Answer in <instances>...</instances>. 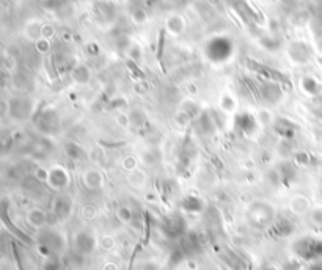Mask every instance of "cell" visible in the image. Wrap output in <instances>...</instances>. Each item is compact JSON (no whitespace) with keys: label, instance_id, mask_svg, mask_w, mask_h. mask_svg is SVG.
Wrapping results in <instances>:
<instances>
[{"label":"cell","instance_id":"6da1fadb","mask_svg":"<svg viewBox=\"0 0 322 270\" xmlns=\"http://www.w3.org/2000/svg\"><path fill=\"white\" fill-rule=\"evenodd\" d=\"M293 248L299 258L307 259V261H315V259L322 256V241L318 237L307 236L299 239L293 245Z\"/></svg>","mask_w":322,"mask_h":270},{"label":"cell","instance_id":"7a4b0ae2","mask_svg":"<svg viewBox=\"0 0 322 270\" xmlns=\"http://www.w3.org/2000/svg\"><path fill=\"white\" fill-rule=\"evenodd\" d=\"M96 239L95 236H93L90 231H79L76 236H74V247H76V250L79 253H91L93 250H95V247H96Z\"/></svg>","mask_w":322,"mask_h":270},{"label":"cell","instance_id":"3957f363","mask_svg":"<svg viewBox=\"0 0 322 270\" xmlns=\"http://www.w3.org/2000/svg\"><path fill=\"white\" fill-rule=\"evenodd\" d=\"M256 123H258L256 118L250 115V113H239L236 117V129L241 134L250 135L256 129Z\"/></svg>","mask_w":322,"mask_h":270},{"label":"cell","instance_id":"277c9868","mask_svg":"<svg viewBox=\"0 0 322 270\" xmlns=\"http://www.w3.org/2000/svg\"><path fill=\"white\" fill-rule=\"evenodd\" d=\"M82 182L88 190H99L104 185V176L98 170H87L82 174Z\"/></svg>","mask_w":322,"mask_h":270},{"label":"cell","instance_id":"5b68a950","mask_svg":"<svg viewBox=\"0 0 322 270\" xmlns=\"http://www.w3.org/2000/svg\"><path fill=\"white\" fill-rule=\"evenodd\" d=\"M49 178H50V184L54 189H65V187L69 184V174L66 173L65 168H60V167L52 170Z\"/></svg>","mask_w":322,"mask_h":270},{"label":"cell","instance_id":"8992f818","mask_svg":"<svg viewBox=\"0 0 322 270\" xmlns=\"http://www.w3.org/2000/svg\"><path fill=\"white\" fill-rule=\"evenodd\" d=\"M182 209L185 212H190V214H198L201 212L203 209V201L200 196H193V195H189V196H185V198L182 200Z\"/></svg>","mask_w":322,"mask_h":270},{"label":"cell","instance_id":"52a82bcc","mask_svg":"<svg viewBox=\"0 0 322 270\" xmlns=\"http://www.w3.org/2000/svg\"><path fill=\"white\" fill-rule=\"evenodd\" d=\"M71 211H72V200L69 196H60L55 201V212L60 217H66L71 214Z\"/></svg>","mask_w":322,"mask_h":270},{"label":"cell","instance_id":"ba28073f","mask_svg":"<svg viewBox=\"0 0 322 270\" xmlns=\"http://www.w3.org/2000/svg\"><path fill=\"white\" fill-rule=\"evenodd\" d=\"M129 184L134 187V189H143L145 184H147V174L140 170H136L129 173V178H128Z\"/></svg>","mask_w":322,"mask_h":270},{"label":"cell","instance_id":"9c48e42d","mask_svg":"<svg viewBox=\"0 0 322 270\" xmlns=\"http://www.w3.org/2000/svg\"><path fill=\"white\" fill-rule=\"evenodd\" d=\"M66 152H68L69 157L74 159V160H80V159H84L87 155V151L84 148L79 146L77 143H72V141H69L66 144Z\"/></svg>","mask_w":322,"mask_h":270},{"label":"cell","instance_id":"30bf717a","mask_svg":"<svg viewBox=\"0 0 322 270\" xmlns=\"http://www.w3.org/2000/svg\"><path fill=\"white\" fill-rule=\"evenodd\" d=\"M137 165H139V159L137 157H134V155H128V157H124L123 159V168L132 173V171H136L137 170Z\"/></svg>","mask_w":322,"mask_h":270},{"label":"cell","instance_id":"8fae6325","mask_svg":"<svg viewBox=\"0 0 322 270\" xmlns=\"http://www.w3.org/2000/svg\"><path fill=\"white\" fill-rule=\"evenodd\" d=\"M117 215H118V219L121 222H124V223H128V222L132 220V211L129 209L128 206H121L118 209V212H117Z\"/></svg>","mask_w":322,"mask_h":270},{"label":"cell","instance_id":"7c38bea8","mask_svg":"<svg viewBox=\"0 0 322 270\" xmlns=\"http://www.w3.org/2000/svg\"><path fill=\"white\" fill-rule=\"evenodd\" d=\"M311 219H313L318 225H322V209H315L311 212Z\"/></svg>","mask_w":322,"mask_h":270},{"label":"cell","instance_id":"4fadbf2b","mask_svg":"<svg viewBox=\"0 0 322 270\" xmlns=\"http://www.w3.org/2000/svg\"><path fill=\"white\" fill-rule=\"evenodd\" d=\"M308 270H322V263H316V264H313V266H311Z\"/></svg>","mask_w":322,"mask_h":270}]
</instances>
